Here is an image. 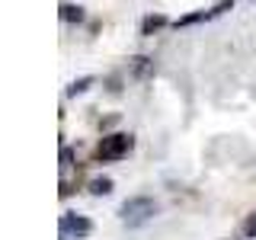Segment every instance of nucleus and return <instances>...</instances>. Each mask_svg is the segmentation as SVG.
<instances>
[{
	"mask_svg": "<svg viewBox=\"0 0 256 240\" xmlns=\"http://www.w3.org/2000/svg\"><path fill=\"white\" fill-rule=\"evenodd\" d=\"M132 134H106V138L100 141V148H96V157L100 160H122L128 150H132Z\"/></svg>",
	"mask_w": 256,
	"mask_h": 240,
	"instance_id": "f257e3e1",
	"label": "nucleus"
},
{
	"mask_svg": "<svg viewBox=\"0 0 256 240\" xmlns=\"http://www.w3.org/2000/svg\"><path fill=\"white\" fill-rule=\"evenodd\" d=\"M154 212H157V205L150 202V198H144V196L141 198H128L122 205V221L132 224V228H138V224H144Z\"/></svg>",
	"mask_w": 256,
	"mask_h": 240,
	"instance_id": "f03ea898",
	"label": "nucleus"
},
{
	"mask_svg": "<svg viewBox=\"0 0 256 240\" xmlns=\"http://www.w3.org/2000/svg\"><path fill=\"white\" fill-rule=\"evenodd\" d=\"M93 230V224L86 218H80V214H64L61 218V234L64 237H86Z\"/></svg>",
	"mask_w": 256,
	"mask_h": 240,
	"instance_id": "7ed1b4c3",
	"label": "nucleus"
},
{
	"mask_svg": "<svg viewBox=\"0 0 256 240\" xmlns=\"http://www.w3.org/2000/svg\"><path fill=\"white\" fill-rule=\"evenodd\" d=\"M61 20L64 22H80V20H84V10L74 6V4H61Z\"/></svg>",
	"mask_w": 256,
	"mask_h": 240,
	"instance_id": "20e7f679",
	"label": "nucleus"
},
{
	"mask_svg": "<svg viewBox=\"0 0 256 240\" xmlns=\"http://www.w3.org/2000/svg\"><path fill=\"white\" fill-rule=\"evenodd\" d=\"M90 192H93V196H109V192H112V180H106V176L93 180L90 182Z\"/></svg>",
	"mask_w": 256,
	"mask_h": 240,
	"instance_id": "39448f33",
	"label": "nucleus"
},
{
	"mask_svg": "<svg viewBox=\"0 0 256 240\" xmlns=\"http://www.w3.org/2000/svg\"><path fill=\"white\" fill-rule=\"evenodd\" d=\"M164 16H148V20H144V26H141V32H144V36H150V32H154V29H160V26H164Z\"/></svg>",
	"mask_w": 256,
	"mask_h": 240,
	"instance_id": "423d86ee",
	"label": "nucleus"
},
{
	"mask_svg": "<svg viewBox=\"0 0 256 240\" xmlns=\"http://www.w3.org/2000/svg\"><path fill=\"white\" fill-rule=\"evenodd\" d=\"M90 84H93V77H84V80H74V84H70V86H68V93H70V96H77V93H84V90H86V86H90Z\"/></svg>",
	"mask_w": 256,
	"mask_h": 240,
	"instance_id": "0eeeda50",
	"label": "nucleus"
},
{
	"mask_svg": "<svg viewBox=\"0 0 256 240\" xmlns=\"http://www.w3.org/2000/svg\"><path fill=\"white\" fill-rule=\"evenodd\" d=\"M244 234H246V237H256V212L244 221Z\"/></svg>",
	"mask_w": 256,
	"mask_h": 240,
	"instance_id": "6e6552de",
	"label": "nucleus"
},
{
	"mask_svg": "<svg viewBox=\"0 0 256 240\" xmlns=\"http://www.w3.org/2000/svg\"><path fill=\"white\" fill-rule=\"evenodd\" d=\"M148 68H150V64H148V58H134V74H148Z\"/></svg>",
	"mask_w": 256,
	"mask_h": 240,
	"instance_id": "1a4fd4ad",
	"label": "nucleus"
},
{
	"mask_svg": "<svg viewBox=\"0 0 256 240\" xmlns=\"http://www.w3.org/2000/svg\"><path fill=\"white\" fill-rule=\"evenodd\" d=\"M68 166H70V150L64 148V150H61V170H68Z\"/></svg>",
	"mask_w": 256,
	"mask_h": 240,
	"instance_id": "9d476101",
	"label": "nucleus"
}]
</instances>
